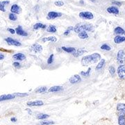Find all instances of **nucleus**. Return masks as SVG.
Returning a JSON list of instances; mask_svg holds the SVG:
<instances>
[{
	"instance_id": "nucleus-1",
	"label": "nucleus",
	"mask_w": 125,
	"mask_h": 125,
	"mask_svg": "<svg viewBox=\"0 0 125 125\" xmlns=\"http://www.w3.org/2000/svg\"><path fill=\"white\" fill-rule=\"evenodd\" d=\"M99 60H101V56L98 53H94L90 55H87L83 56L81 59V65L85 66L90 64H93L95 62H98Z\"/></svg>"
},
{
	"instance_id": "nucleus-2",
	"label": "nucleus",
	"mask_w": 125,
	"mask_h": 125,
	"mask_svg": "<svg viewBox=\"0 0 125 125\" xmlns=\"http://www.w3.org/2000/svg\"><path fill=\"white\" fill-rule=\"evenodd\" d=\"M93 31V26L88 23H79L76 24L75 27H74V31L76 33H79L81 31Z\"/></svg>"
},
{
	"instance_id": "nucleus-3",
	"label": "nucleus",
	"mask_w": 125,
	"mask_h": 125,
	"mask_svg": "<svg viewBox=\"0 0 125 125\" xmlns=\"http://www.w3.org/2000/svg\"><path fill=\"white\" fill-rule=\"evenodd\" d=\"M79 17L83 20H92L93 19L94 15L92 13H90L89 11H83L79 13Z\"/></svg>"
},
{
	"instance_id": "nucleus-4",
	"label": "nucleus",
	"mask_w": 125,
	"mask_h": 125,
	"mask_svg": "<svg viewBox=\"0 0 125 125\" xmlns=\"http://www.w3.org/2000/svg\"><path fill=\"white\" fill-rule=\"evenodd\" d=\"M62 15V14L61 13H58V12H55V11H50L47 14V18L48 20H54L56 18H60Z\"/></svg>"
},
{
	"instance_id": "nucleus-5",
	"label": "nucleus",
	"mask_w": 125,
	"mask_h": 125,
	"mask_svg": "<svg viewBox=\"0 0 125 125\" xmlns=\"http://www.w3.org/2000/svg\"><path fill=\"white\" fill-rule=\"evenodd\" d=\"M117 74L120 79H125V65H120L118 67V68H117Z\"/></svg>"
},
{
	"instance_id": "nucleus-6",
	"label": "nucleus",
	"mask_w": 125,
	"mask_h": 125,
	"mask_svg": "<svg viewBox=\"0 0 125 125\" xmlns=\"http://www.w3.org/2000/svg\"><path fill=\"white\" fill-rule=\"evenodd\" d=\"M5 41H6L9 45H13V46H15V47H20V46L22 45V44H21L19 41H18V40H14L12 38H10V37L5 38Z\"/></svg>"
},
{
	"instance_id": "nucleus-7",
	"label": "nucleus",
	"mask_w": 125,
	"mask_h": 125,
	"mask_svg": "<svg viewBox=\"0 0 125 125\" xmlns=\"http://www.w3.org/2000/svg\"><path fill=\"white\" fill-rule=\"evenodd\" d=\"M69 81L71 83H72V84L78 83H79V82L81 81V77L79 75H78V74H75V75H74V76H72V77L70 78Z\"/></svg>"
},
{
	"instance_id": "nucleus-8",
	"label": "nucleus",
	"mask_w": 125,
	"mask_h": 125,
	"mask_svg": "<svg viewBox=\"0 0 125 125\" xmlns=\"http://www.w3.org/2000/svg\"><path fill=\"white\" fill-rule=\"evenodd\" d=\"M117 110L120 115H125V104H118L117 106Z\"/></svg>"
},
{
	"instance_id": "nucleus-9",
	"label": "nucleus",
	"mask_w": 125,
	"mask_h": 125,
	"mask_svg": "<svg viewBox=\"0 0 125 125\" xmlns=\"http://www.w3.org/2000/svg\"><path fill=\"white\" fill-rule=\"evenodd\" d=\"M15 97V94H3L1 96H0V102L2 101H6V100H10V99H13Z\"/></svg>"
},
{
	"instance_id": "nucleus-10",
	"label": "nucleus",
	"mask_w": 125,
	"mask_h": 125,
	"mask_svg": "<svg viewBox=\"0 0 125 125\" xmlns=\"http://www.w3.org/2000/svg\"><path fill=\"white\" fill-rule=\"evenodd\" d=\"M124 57H125V52L123 50H120L117 54V62H119L120 64H122L124 62Z\"/></svg>"
},
{
	"instance_id": "nucleus-11",
	"label": "nucleus",
	"mask_w": 125,
	"mask_h": 125,
	"mask_svg": "<svg viewBox=\"0 0 125 125\" xmlns=\"http://www.w3.org/2000/svg\"><path fill=\"white\" fill-rule=\"evenodd\" d=\"M31 50L34 52L35 53H40L42 51V45H38V44H34L31 46Z\"/></svg>"
},
{
	"instance_id": "nucleus-12",
	"label": "nucleus",
	"mask_w": 125,
	"mask_h": 125,
	"mask_svg": "<svg viewBox=\"0 0 125 125\" xmlns=\"http://www.w3.org/2000/svg\"><path fill=\"white\" fill-rule=\"evenodd\" d=\"M15 32L17 33V34L19 35V36H28V33H27V32L24 31V30H23L22 27V26H18L17 28H16V29H15Z\"/></svg>"
},
{
	"instance_id": "nucleus-13",
	"label": "nucleus",
	"mask_w": 125,
	"mask_h": 125,
	"mask_svg": "<svg viewBox=\"0 0 125 125\" xmlns=\"http://www.w3.org/2000/svg\"><path fill=\"white\" fill-rule=\"evenodd\" d=\"M107 12L108 13L111 14H114V15H118L120 11H119V9H117L115 6H110L107 9Z\"/></svg>"
},
{
	"instance_id": "nucleus-14",
	"label": "nucleus",
	"mask_w": 125,
	"mask_h": 125,
	"mask_svg": "<svg viewBox=\"0 0 125 125\" xmlns=\"http://www.w3.org/2000/svg\"><path fill=\"white\" fill-rule=\"evenodd\" d=\"M11 13L15 14H19L21 12V8L18 4H13L10 7Z\"/></svg>"
},
{
	"instance_id": "nucleus-15",
	"label": "nucleus",
	"mask_w": 125,
	"mask_h": 125,
	"mask_svg": "<svg viewBox=\"0 0 125 125\" xmlns=\"http://www.w3.org/2000/svg\"><path fill=\"white\" fill-rule=\"evenodd\" d=\"M13 58L17 61H24L26 59V56L22 53H18V54H14L13 56Z\"/></svg>"
},
{
	"instance_id": "nucleus-16",
	"label": "nucleus",
	"mask_w": 125,
	"mask_h": 125,
	"mask_svg": "<svg viewBox=\"0 0 125 125\" xmlns=\"http://www.w3.org/2000/svg\"><path fill=\"white\" fill-rule=\"evenodd\" d=\"M86 52H87V51L85 49H84L83 48H81V49L76 50V52L73 54V56H75V57H78V56H80L81 55L84 54Z\"/></svg>"
},
{
	"instance_id": "nucleus-17",
	"label": "nucleus",
	"mask_w": 125,
	"mask_h": 125,
	"mask_svg": "<svg viewBox=\"0 0 125 125\" xmlns=\"http://www.w3.org/2000/svg\"><path fill=\"white\" fill-rule=\"evenodd\" d=\"M27 105L30 106H40L43 105V102L42 101H35V102H27Z\"/></svg>"
},
{
	"instance_id": "nucleus-18",
	"label": "nucleus",
	"mask_w": 125,
	"mask_h": 125,
	"mask_svg": "<svg viewBox=\"0 0 125 125\" xmlns=\"http://www.w3.org/2000/svg\"><path fill=\"white\" fill-rule=\"evenodd\" d=\"M114 42L116 44H120L123 42H125V36H121L120 35H117L114 38Z\"/></svg>"
},
{
	"instance_id": "nucleus-19",
	"label": "nucleus",
	"mask_w": 125,
	"mask_h": 125,
	"mask_svg": "<svg viewBox=\"0 0 125 125\" xmlns=\"http://www.w3.org/2000/svg\"><path fill=\"white\" fill-rule=\"evenodd\" d=\"M42 42H55L57 41V38L55 37V36H49V37H45V38H43L42 39Z\"/></svg>"
},
{
	"instance_id": "nucleus-20",
	"label": "nucleus",
	"mask_w": 125,
	"mask_h": 125,
	"mask_svg": "<svg viewBox=\"0 0 125 125\" xmlns=\"http://www.w3.org/2000/svg\"><path fill=\"white\" fill-rule=\"evenodd\" d=\"M61 49H62L63 51H65V52H67V53H70V54H74L76 50V49H75V48H74V47H62Z\"/></svg>"
},
{
	"instance_id": "nucleus-21",
	"label": "nucleus",
	"mask_w": 125,
	"mask_h": 125,
	"mask_svg": "<svg viewBox=\"0 0 125 125\" xmlns=\"http://www.w3.org/2000/svg\"><path fill=\"white\" fill-rule=\"evenodd\" d=\"M10 3L9 1H1L0 3V10L2 11V12H5L6 11V9H5V6L6 5H8Z\"/></svg>"
},
{
	"instance_id": "nucleus-22",
	"label": "nucleus",
	"mask_w": 125,
	"mask_h": 125,
	"mask_svg": "<svg viewBox=\"0 0 125 125\" xmlns=\"http://www.w3.org/2000/svg\"><path fill=\"white\" fill-rule=\"evenodd\" d=\"M62 88L61 86H58V85H56V86H53L52 88H50L49 89V93H54V92H58V91H61L62 90Z\"/></svg>"
},
{
	"instance_id": "nucleus-23",
	"label": "nucleus",
	"mask_w": 125,
	"mask_h": 125,
	"mask_svg": "<svg viewBox=\"0 0 125 125\" xmlns=\"http://www.w3.org/2000/svg\"><path fill=\"white\" fill-rule=\"evenodd\" d=\"M125 32V30H124L122 28H121L120 27H116V28L115 29V30H114V33H115V34H117V35H123Z\"/></svg>"
},
{
	"instance_id": "nucleus-24",
	"label": "nucleus",
	"mask_w": 125,
	"mask_h": 125,
	"mask_svg": "<svg viewBox=\"0 0 125 125\" xmlns=\"http://www.w3.org/2000/svg\"><path fill=\"white\" fill-rule=\"evenodd\" d=\"M78 36L81 39H87L88 38V34L86 31H81L78 33Z\"/></svg>"
},
{
	"instance_id": "nucleus-25",
	"label": "nucleus",
	"mask_w": 125,
	"mask_h": 125,
	"mask_svg": "<svg viewBox=\"0 0 125 125\" xmlns=\"http://www.w3.org/2000/svg\"><path fill=\"white\" fill-rule=\"evenodd\" d=\"M46 25L42 24V23H36V24L33 26V29L34 30H38L40 29H45Z\"/></svg>"
},
{
	"instance_id": "nucleus-26",
	"label": "nucleus",
	"mask_w": 125,
	"mask_h": 125,
	"mask_svg": "<svg viewBox=\"0 0 125 125\" xmlns=\"http://www.w3.org/2000/svg\"><path fill=\"white\" fill-rule=\"evenodd\" d=\"M47 31L49 32V33H54L57 31V29L56 26L54 25H50L49 27H48V28L47 29Z\"/></svg>"
},
{
	"instance_id": "nucleus-27",
	"label": "nucleus",
	"mask_w": 125,
	"mask_h": 125,
	"mask_svg": "<svg viewBox=\"0 0 125 125\" xmlns=\"http://www.w3.org/2000/svg\"><path fill=\"white\" fill-rule=\"evenodd\" d=\"M105 60L104 59H102V60H100V61L99 62V63L97 64V65L96 66V70H100V69H102L103 67H104V65H105Z\"/></svg>"
},
{
	"instance_id": "nucleus-28",
	"label": "nucleus",
	"mask_w": 125,
	"mask_h": 125,
	"mask_svg": "<svg viewBox=\"0 0 125 125\" xmlns=\"http://www.w3.org/2000/svg\"><path fill=\"white\" fill-rule=\"evenodd\" d=\"M47 87H40L36 90V93H45L47 92Z\"/></svg>"
},
{
	"instance_id": "nucleus-29",
	"label": "nucleus",
	"mask_w": 125,
	"mask_h": 125,
	"mask_svg": "<svg viewBox=\"0 0 125 125\" xmlns=\"http://www.w3.org/2000/svg\"><path fill=\"white\" fill-rule=\"evenodd\" d=\"M90 71H91V68L90 67H88V70L86 72H81V75L83 76H85V77H88L90 76Z\"/></svg>"
},
{
	"instance_id": "nucleus-30",
	"label": "nucleus",
	"mask_w": 125,
	"mask_h": 125,
	"mask_svg": "<svg viewBox=\"0 0 125 125\" xmlns=\"http://www.w3.org/2000/svg\"><path fill=\"white\" fill-rule=\"evenodd\" d=\"M118 123L120 125H125V115H120L118 119Z\"/></svg>"
},
{
	"instance_id": "nucleus-31",
	"label": "nucleus",
	"mask_w": 125,
	"mask_h": 125,
	"mask_svg": "<svg viewBox=\"0 0 125 125\" xmlns=\"http://www.w3.org/2000/svg\"><path fill=\"white\" fill-rule=\"evenodd\" d=\"M9 20H11V21H16V20H17V19H18V17H17V15H16L15 13H11L9 14Z\"/></svg>"
},
{
	"instance_id": "nucleus-32",
	"label": "nucleus",
	"mask_w": 125,
	"mask_h": 125,
	"mask_svg": "<svg viewBox=\"0 0 125 125\" xmlns=\"http://www.w3.org/2000/svg\"><path fill=\"white\" fill-rule=\"evenodd\" d=\"M48 117H49V115H48L41 113V114L38 115L37 119H38V120H45V119H47V118H48Z\"/></svg>"
},
{
	"instance_id": "nucleus-33",
	"label": "nucleus",
	"mask_w": 125,
	"mask_h": 125,
	"mask_svg": "<svg viewBox=\"0 0 125 125\" xmlns=\"http://www.w3.org/2000/svg\"><path fill=\"white\" fill-rule=\"evenodd\" d=\"M101 49L102 50H105V51H111V48L109 45H108L107 44H104L101 46Z\"/></svg>"
},
{
	"instance_id": "nucleus-34",
	"label": "nucleus",
	"mask_w": 125,
	"mask_h": 125,
	"mask_svg": "<svg viewBox=\"0 0 125 125\" xmlns=\"http://www.w3.org/2000/svg\"><path fill=\"white\" fill-rule=\"evenodd\" d=\"M72 31H74V27H69L67 29V30L64 32V36H68L70 34V33Z\"/></svg>"
},
{
	"instance_id": "nucleus-35",
	"label": "nucleus",
	"mask_w": 125,
	"mask_h": 125,
	"mask_svg": "<svg viewBox=\"0 0 125 125\" xmlns=\"http://www.w3.org/2000/svg\"><path fill=\"white\" fill-rule=\"evenodd\" d=\"M54 124V122L52 121H43L40 122V125H52Z\"/></svg>"
},
{
	"instance_id": "nucleus-36",
	"label": "nucleus",
	"mask_w": 125,
	"mask_h": 125,
	"mask_svg": "<svg viewBox=\"0 0 125 125\" xmlns=\"http://www.w3.org/2000/svg\"><path fill=\"white\" fill-rule=\"evenodd\" d=\"M109 72L111 74V76H114L115 75V69L113 66H110L109 67Z\"/></svg>"
},
{
	"instance_id": "nucleus-37",
	"label": "nucleus",
	"mask_w": 125,
	"mask_h": 125,
	"mask_svg": "<svg viewBox=\"0 0 125 125\" xmlns=\"http://www.w3.org/2000/svg\"><path fill=\"white\" fill-rule=\"evenodd\" d=\"M54 61V54H51L49 56V58L47 59V63L48 64H52Z\"/></svg>"
},
{
	"instance_id": "nucleus-38",
	"label": "nucleus",
	"mask_w": 125,
	"mask_h": 125,
	"mask_svg": "<svg viewBox=\"0 0 125 125\" xmlns=\"http://www.w3.org/2000/svg\"><path fill=\"white\" fill-rule=\"evenodd\" d=\"M54 4L56 5V6L61 7V6H62L64 5V2L62 1H55L54 2Z\"/></svg>"
},
{
	"instance_id": "nucleus-39",
	"label": "nucleus",
	"mask_w": 125,
	"mask_h": 125,
	"mask_svg": "<svg viewBox=\"0 0 125 125\" xmlns=\"http://www.w3.org/2000/svg\"><path fill=\"white\" fill-rule=\"evenodd\" d=\"M13 65L14 67H15V68H20V63L18 62H14L13 63Z\"/></svg>"
},
{
	"instance_id": "nucleus-40",
	"label": "nucleus",
	"mask_w": 125,
	"mask_h": 125,
	"mask_svg": "<svg viewBox=\"0 0 125 125\" xmlns=\"http://www.w3.org/2000/svg\"><path fill=\"white\" fill-rule=\"evenodd\" d=\"M15 96L17 95L18 97H24V96H27L28 95V94L27 93H15Z\"/></svg>"
},
{
	"instance_id": "nucleus-41",
	"label": "nucleus",
	"mask_w": 125,
	"mask_h": 125,
	"mask_svg": "<svg viewBox=\"0 0 125 125\" xmlns=\"http://www.w3.org/2000/svg\"><path fill=\"white\" fill-rule=\"evenodd\" d=\"M113 4L115 5H116V6H121V4H122V3L121 2H120V1H113Z\"/></svg>"
},
{
	"instance_id": "nucleus-42",
	"label": "nucleus",
	"mask_w": 125,
	"mask_h": 125,
	"mask_svg": "<svg viewBox=\"0 0 125 125\" xmlns=\"http://www.w3.org/2000/svg\"><path fill=\"white\" fill-rule=\"evenodd\" d=\"M8 31H9L10 33H12V34H14V33H15V30H14L13 29H8Z\"/></svg>"
},
{
	"instance_id": "nucleus-43",
	"label": "nucleus",
	"mask_w": 125,
	"mask_h": 125,
	"mask_svg": "<svg viewBox=\"0 0 125 125\" xmlns=\"http://www.w3.org/2000/svg\"><path fill=\"white\" fill-rule=\"evenodd\" d=\"M4 55L2 54V53H0V61H1V60H4Z\"/></svg>"
},
{
	"instance_id": "nucleus-44",
	"label": "nucleus",
	"mask_w": 125,
	"mask_h": 125,
	"mask_svg": "<svg viewBox=\"0 0 125 125\" xmlns=\"http://www.w3.org/2000/svg\"><path fill=\"white\" fill-rule=\"evenodd\" d=\"M10 120L12 121V122H15L17 121V119H16L15 117H12Z\"/></svg>"
},
{
	"instance_id": "nucleus-45",
	"label": "nucleus",
	"mask_w": 125,
	"mask_h": 125,
	"mask_svg": "<svg viewBox=\"0 0 125 125\" xmlns=\"http://www.w3.org/2000/svg\"><path fill=\"white\" fill-rule=\"evenodd\" d=\"M27 111L28 112H29V113L30 114H31V110H30V109H27Z\"/></svg>"
},
{
	"instance_id": "nucleus-46",
	"label": "nucleus",
	"mask_w": 125,
	"mask_h": 125,
	"mask_svg": "<svg viewBox=\"0 0 125 125\" xmlns=\"http://www.w3.org/2000/svg\"><path fill=\"white\" fill-rule=\"evenodd\" d=\"M123 35H124V36H125V33H124V34H123Z\"/></svg>"
},
{
	"instance_id": "nucleus-47",
	"label": "nucleus",
	"mask_w": 125,
	"mask_h": 125,
	"mask_svg": "<svg viewBox=\"0 0 125 125\" xmlns=\"http://www.w3.org/2000/svg\"><path fill=\"white\" fill-rule=\"evenodd\" d=\"M91 1H94V0H91Z\"/></svg>"
},
{
	"instance_id": "nucleus-48",
	"label": "nucleus",
	"mask_w": 125,
	"mask_h": 125,
	"mask_svg": "<svg viewBox=\"0 0 125 125\" xmlns=\"http://www.w3.org/2000/svg\"><path fill=\"white\" fill-rule=\"evenodd\" d=\"M0 3H1V1H0Z\"/></svg>"
},
{
	"instance_id": "nucleus-49",
	"label": "nucleus",
	"mask_w": 125,
	"mask_h": 125,
	"mask_svg": "<svg viewBox=\"0 0 125 125\" xmlns=\"http://www.w3.org/2000/svg\"></svg>"
}]
</instances>
